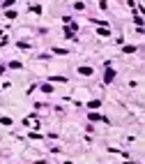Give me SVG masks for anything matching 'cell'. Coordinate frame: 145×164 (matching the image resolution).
Instances as JSON below:
<instances>
[{"label": "cell", "mask_w": 145, "mask_h": 164, "mask_svg": "<svg viewBox=\"0 0 145 164\" xmlns=\"http://www.w3.org/2000/svg\"><path fill=\"white\" fill-rule=\"evenodd\" d=\"M78 72H81V74H85V76H88V74H92V67H78Z\"/></svg>", "instance_id": "6da1fadb"}, {"label": "cell", "mask_w": 145, "mask_h": 164, "mask_svg": "<svg viewBox=\"0 0 145 164\" xmlns=\"http://www.w3.org/2000/svg\"><path fill=\"white\" fill-rule=\"evenodd\" d=\"M113 76H115V72H113V69H108V72H106V83H111Z\"/></svg>", "instance_id": "3957f363"}, {"label": "cell", "mask_w": 145, "mask_h": 164, "mask_svg": "<svg viewBox=\"0 0 145 164\" xmlns=\"http://www.w3.org/2000/svg\"><path fill=\"white\" fill-rule=\"evenodd\" d=\"M99 104H101L99 99H92V102H88V106H90V109H99Z\"/></svg>", "instance_id": "7a4b0ae2"}]
</instances>
